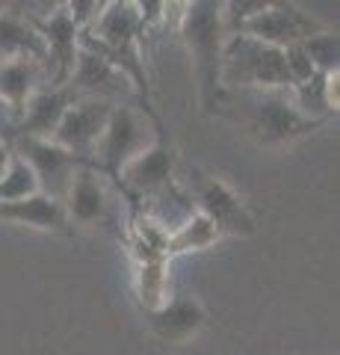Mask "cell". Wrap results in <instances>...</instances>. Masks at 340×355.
<instances>
[{"mask_svg": "<svg viewBox=\"0 0 340 355\" xmlns=\"http://www.w3.org/2000/svg\"><path fill=\"white\" fill-rule=\"evenodd\" d=\"M178 33H181L184 44L190 48L195 77H199V89H202L204 113H216V104H219V98H222V86H219L222 48L228 39L225 21H222V3H213V0L184 3Z\"/></svg>", "mask_w": 340, "mask_h": 355, "instance_id": "1", "label": "cell"}, {"mask_svg": "<svg viewBox=\"0 0 340 355\" xmlns=\"http://www.w3.org/2000/svg\"><path fill=\"white\" fill-rule=\"evenodd\" d=\"M222 92H278L290 89L284 51L269 48L246 33H228L222 48Z\"/></svg>", "mask_w": 340, "mask_h": 355, "instance_id": "2", "label": "cell"}, {"mask_svg": "<svg viewBox=\"0 0 340 355\" xmlns=\"http://www.w3.org/2000/svg\"><path fill=\"white\" fill-rule=\"evenodd\" d=\"M234 98L231 107H240V113H231L237 121L255 139L267 142V146H284L320 128V121L305 119L299 110L293 107L287 89L278 92H228Z\"/></svg>", "mask_w": 340, "mask_h": 355, "instance_id": "3", "label": "cell"}, {"mask_svg": "<svg viewBox=\"0 0 340 355\" xmlns=\"http://www.w3.org/2000/svg\"><path fill=\"white\" fill-rule=\"evenodd\" d=\"M157 139H163V128L154 125L142 110L130 107V104L113 107V113L107 119V128H104V137L92 154V166L104 178H113L116 181L118 172H122L136 154L154 146Z\"/></svg>", "mask_w": 340, "mask_h": 355, "instance_id": "4", "label": "cell"}, {"mask_svg": "<svg viewBox=\"0 0 340 355\" xmlns=\"http://www.w3.org/2000/svg\"><path fill=\"white\" fill-rule=\"evenodd\" d=\"M12 154H18L33 169V175H36V181H39V193L60 205H62L65 193H69L74 172L83 169V166H92V163L80 160L78 154L57 146L53 139H36V137H18L12 142Z\"/></svg>", "mask_w": 340, "mask_h": 355, "instance_id": "5", "label": "cell"}, {"mask_svg": "<svg viewBox=\"0 0 340 355\" xmlns=\"http://www.w3.org/2000/svg\"><path fill=\"white\" fill-rule=\"evenodd\" d=\"M190 198L195 210L204 214L219 228V234H234V237L255 234V216L240 202V196L231 187H225L219 178L204 175L195 166L190 169Z\"/></svg>", "mask_w": 340, "mask_h": 355, "instance_id": "6", "label": "cell"}, {"mask_svg": "<svg viewBox=\"0 0 340 355\" xmlns=\"http://www.w3.org/2000/svg\"><path fill=\"white\" fill-rule=\"evenodd\" d=\"M325 24H320L311 12H305L296 3H263L260 12H255L237 33L258 39L269 48H290V44H302L305 39L323 33Z\"/></svg>", "mask_w": 340, "mask_h": 355, "instance_id": "7", "label": "cell"}, {"mask_svg": "<svg viewBox=\"0 0 340 355\" xmlns=\"http://www.w3.org/2000/svg\"><path fill=\"white\" fill-rule=\"evenodd\" d=\"M65 86L71 89L74 98H92V101H104L113 107H122L136 92L134 83L113 62H107L104 57H98L92 51H83V48L78 51L74 71Z\"/></svg>", "mask_w": 340, "mask_h": 355, "instance_id": "8", "label": "cell"}, {"mask_svg": "<svg viewBox=\"0 0 340 355\" xmlns=\"http://www.w3.org/2000/svg\"><path fill=\"white\" fill-rule=\"evenodd\" d=\"M109 113H113V104L92 101V98H78V101L65 110V116L60 119V125L51 139L57 142V146H62L65 151L78 154L80 160L92 163V154L104 137Z\"/></svg>", "mask_w": 340, "mask_h": 355, "instance_id": "9", "label": "cell"}, {"mask_svg": "<svg viewBox=\"0 0 340 355\" xmlns=\"http://www.w3.org/2000/svg\"><path fill=\"white\" fill-rule=\"evenodd\" d=\"M62 210L65 219L78 222V225H95V222H104L109 214V187L107 178L95 169V166H83V169L74 172L69 193L62 198Z\"/></svg>", "mask_w": 340, "mask_h": 355, "instance_id": "10", "label": "cell"}, {"mask_svg": "<svg viewBox=\"0 0 340 355\" xmlns=\"http://www.w3.org/2000/svg\"><path fill=\"white\" fill-rule=\"evenodd\" d=\"M116 181H122V187L139 193L142 198L166 190L175 181V151L166 146V139H157L151 148L136 154V157L118 172Z\"/></svg>", "mask_w": 340, "mask_h": 355, "instance_id": "11", "label": "cell"}, {"mask_svg": "<svg viewBox=\"0 0 340 355\" xmlns=\"http://www.w3.org/2000/svg\"><path fill=\"white\" fill-rule=\"evenodd\" d=\"M78 98L71 95L69 86H60V89H39L36 95L30 98L24 104L18 116V128H15V139L18 137H36V139H51L53 130H57L60 119L65 116V110H69Z\"/></svg>", "mask_w": 340, "mask_h": 355, "instance_id": "12", "label": "cell"}, {"mask_svg": "<svg viewBox=\"0 0 340 355\" xmlns=\"http://www.w3.org/2000/svg\"><path fill=\"white\" fill-rule=\"evenodd\" d=\"M48 86V69L39 60H9L0 62V101H3L15 116L30 101L39 89Z\"/></svg>", "mask_w": 340, "mask_h": 355, "instance_id": "13", "label": "cell"}, {"mask_svg": "<svg viewBox=\"0 0 340 355\" xmlns=\"http://www.w3.org/2000/svg\"><path fill=\"white\" fill-rule=\"evenodd\" d=\"M39 60L48 69V48L36 24L21 12H0V62Z\"/></svg>", "mask_w": 340, "mask_h": 355, "instance_id": "14", "label": "cell"}, {"mask_svg": "<svg viewBox=\"0 0 340 355\" xmlns=\"http://www.w3.org/2000/svg\"><path fill=\"white\" fill-rule=\"evenodd\" d=\"M204 326V311L193 296H172L160 311L151 314V331L163 343H184Z\"/></svg>", "mask_w": 340, "mask_h": 355, "instance_id": "15", "label": "cell"}, {"mask_svg": "<svg viewBox=\"0 0 340 355\" xmlns=\"http://www.w3.org/2000/svg\"><path fill=\"white\" fill-rule=\"evenodd\" d=\"M0 222H15V225H30L39 231H65L69 225L62 205L42 193L18 205H0Z\"/></svg>", "mask_w": 340, "mask_h": 355, "instance_id": "16", "label": "cell"}, {"mask_svg": "<svg viewBox=\"0 0 340 355\" xmlns=\"http://www.w3.org/2000/svg\"><path fill=\"white\" fill-rule=\"evenodd\" d=\"M136 296L148 314H154L169 302V261L136 263Z\"/></svg>", "mask_w": 340, "mask_h": 355, "instance_id": "17", "label": "cell"}, {"mask_svg": "<svg viewBox=\"0 0 340 355\" xmlns=\"http://www.w3.org/2000/svg\"><path fill=\"white\" fill-rule=\"evenodd\" d=\"M219 237H222V234H219V228L204 214L195 210V214L186 219L178 231H172V234H169V258H172V254H184V252L211 249Z\"/></svg>", "mask_w": 340, "mask_h": 355, "instance_id": "18", "label": "cell"}, {"mask_svg": "<svg viewBox=\"0 0 340 355\" xmlns=\"http://www.w3.org/2000/svg\"><path fill=\"white\" fill-rule=\"evenodd\" d=\"M39 196V181L33 169L12 154V160H9L6 172L0 175V205H18V202H27V198Z\"/></svg>", "mask_w": 340, "mask_h": 355, "instance_id": "19", "label": "cell"}, {"mask_svg": "<svg viewBox=\"0 0 340 355\" xmlns=\"http://www.w3.org/2000/svg\"><path fill=\"white\" fill-rule=\"evenodd\" d=\"M305 53L314 65L316 74H337V65H340V42H337V33L332 27H325L323 33L305 39L302 42Z\"/></svg>", "mask_w": 340, "mask_h": 355, "instance_id": "20", "label": "cell"}, {"mask_svg": "<svg viewBox=\"0 0 340 355\" xmlns=\"http://www.w3.org/2000/svg\"><path fill=\"white\" fill-rule=\"evenodd\" d=\"M284 65H287V77H290V86H299L305 80H311L316 74L314 65L308 60V53H305L302 44H290V48H284Z\"/></svg>", "mask_w": 340, "mask_h": 355, "instance_id": "21", "label": "cell"}, {"mask_svg": "<svg viewBox=\"0 0 340 355\" xmlns=\"http://www.w3.org/2000/svg\"><path fill=\"white\" fill-rule=\"evenodd\" d=\"M65 12H69L78 33H86L98 18H101L104 3H98V0H74V3H65Z\"/></svg>", "mask_w": 340, "mask_h": 355, "instance_id": "22", "label": "cell"}, {"mask_svg": "<svg viewBox=\"0 0 340 355\" xmlns=\"http://www.w3.org/2000/svg\"><path fill=\"white\" fill-rule=\"evenodd\" d=\"M15 128H18V116L0 101V142H15Z\"/></svg>", "mask_w": 340, "mask_h": 355, "instance_id": "23", "label": "cell"}, {"mask_svg": "<svg viewBox=\"0 0 340 355\" xmlns=\"http://www.w3.org/2000/svg\"><path fill=\"white\" fill-rule=\"evenodd\" d=\"M9 160H12V146H9V142H0V175L6 172Z\"/></svg>", "mask_w": 340, "mask_h": 355, "instance_id": "24", "label": "cell"}]
</instances>
